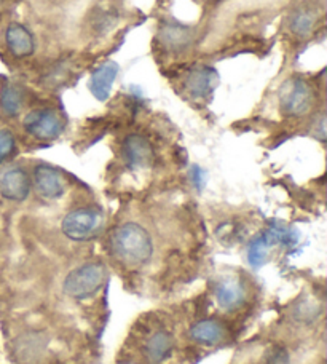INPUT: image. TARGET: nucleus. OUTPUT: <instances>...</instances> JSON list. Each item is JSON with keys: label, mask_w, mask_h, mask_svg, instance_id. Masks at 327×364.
Wrapping results in <instances>:
<instances>
[{"label": "nucleus", "mask_w": 327, "mask_h": 364, "mask_svg": "<svg viewBox=\"0 0 327 364\" xmlns=\"http://www.w3.org/2000/svg\"><path fill=\"white\" fill-rule=\"evenodd\" d=\"M110 250L120 262L137 267L150 261L154 252L152 238L142 225L127 223L112 232L110 235Z\"/></svg>", "instance_id": "f257e3e1"}, {"label": "nucleus", "mask_w": 327, "mask_h": 364, "mask_svg": "<svg viewBox=\"0 0 327 364\" xmlns=\"http://www.w3.org/2000/svg\"><path fill=\"white\" fill-rule=\"evenodd\" d=\"M106 277V267L100 262L80 265L64 279V292L72 299L83 301V299L95 296L102 288Z\"/></svg>", "instance_id": "f03ea898"}, {"label": "nucleus", "mask_w": 327, "mask_h": 364, "mask_svg": "<svg viewBox=\"0 0 327 364\" xmlns=\"http://www.w3.org/2000/svg\"><path fill=\"white\" fill-rule=\"evenodd\" d=\"M279 107L284 115L304 117L315 106V91L302 77H291L279 88Z\"/></svg>", "instance_id": "7ed1b4c3"}, {"label": "nucleus", "mask_w": 327, "mask_h": 364, "mask_svg": "<svg viewBox=\"0 0 327 364\" xmlns=\"http://www.w3.org/2000/svg\"><path fill=\"white\" fill-rule=\"evenodd\" d=\"M101 214L93 208H77L65 214L61 224L63 233L74 242H85L101 227Z\"/></svg>", "instance_id": "20e7f679"}, {"label": "nucleus", "mask_w": 327, "mask_h": 364, "mask_svg": "<svg viewBox=\"0 0 327 364\" xmlns=\"http://www.w3.org/2000/svg\"><path fill=\"white\" fill-rule=\"evenodd\" d=\"M24 129L38 141H55L64 132L60 114L53 109L32 110L24 117Z\"/></svg>", "instance_id": "39448f33"}, {"label": "nucleus", "mask_w": 327, "mask_h": 364, "mask_svg": "<svg viewBox=\"0 0 327 364\" xmlns=\"http://www.w3.org/2000/svg\"><path fill=\"white\" fill-rule=\"evenodd\" d=\"M31 187L29 174L21 166L10 168L0 176V195L10 201H24L29 197Z\"/></svg>", "instance_id": "423d86ee"}, {"label": "nucleus", "mask_w": 327, "mask_h": 364, "mask_svg": "<svg viewBox=\"0 0 327 364\" xmlns=\"http://www.w3.org/2000/svg\"><path fill=\"white\" fill-rule=\"evenodd\" d=\"M123 159L133 170H144L154 164V149L141 134H129L123 141Z\"/></svg>", "instance_id": "0eeeda50"}, {"label": "nucleus", "mask_w": 327, "mask_h": 364, "mask_svg": "<svg viewBox=\"0 0 327 364\" xmlns=\"http://www.w3.org/2000/svg\"><path fill=\"white\" fill-rule=\"evenodd\" d=\"M34 187L41 197L47 200L61 198L65 192V181L56 168L37 165L34 170Z\"/></svg>", "instance_id": "6e6552de"}, {"label": "nucleus", "mask_w": 327, "mask_h": 364, "mask_svg": "<svg viewBox=\"0 0 327 364\" xmlns=\"http://www.w3.org/2000/svg\"><path fill=\"white\" fill-rule=\"evenodd\" d=\"M119 64L114 61H107L101 64L100 68L93 70V74L90 77V91L97 101H107L112 91L114 82L119 75Z\"/></svg>", "instance_id": "1a4fd4ad"}, {"label": "nucleus", "mask_w": 327, "mask_h": 364, "mask_svg": "<svg viewBox=\"0 0 327 364\" xmlns=\"http://www.w3.org/2000/svg\"><path fill=\"white\" fill-rule=\"evenodd\" d=\"M5 43L10 53L16 58H28L36 51L34 36L26 26L13 23L5 31Z\"/></svg>", "instance_id": "9d476101"}, {"label": "nucleus", "mask_w": 327, "mask_h": 364, "mask_svg": "<svg viewBox=\"0 0 327 364\" xmlns=\"http://www.w3.org/2000/svg\"><path fill=\"white\" fill-rule=\"evenodd\" d=\"M219 75L213 68L201 66L188 73L186 79V88L191 96L195 100H203L213 93L214 88L218 87Z\"/></svg>", "instance_id": "9b49d317"}, {"label": "nucleus", "mask_w": 327, "mask_h": 364, "mask_svg": "<svg viewBox=\"0 0 327 364\" xmlns=\"http://www.w3.org/2000/svg\"><path fill=\"white\" fill-rule=\"evenodd\" d=\"M215 299L224 310H237L246 301L245 284L237 278H224L215 288Z\"/></svg>", "instance_id": "f8f14e48"}, {"label": "nucleus", "mask_w": 327, "mask_h": 364, "mask_svg": "<svg viewBox=\"0 0 327 364\" xmlns=\"http://www.w3.org/2000/svg\"><path fill=\"white\" fill-rule=\"evenodd\" d=\"M191 337L201 346H218L227 337V331L222 323L215 320H201L191 328Z\"/></svg>", "instance_id": "ddd939ff"}, {"label": "nucleus", "mask_w": 327, "mask_h": 364, "mask_svg": "<svg viewBox=\"0 0 327 364\" xmlns=\"http://www.w3.org/2000/svg\"><path fill=\"white\" fill-rule=\"evenodd\" d=\"M174 348V339L173 336L168 333V331H156L152 336L149 337V341L146 343V355L147 358L159 364L163 363L166 358H169Z\"/></svg>", "instance_id": "4468645a"}, {"label": "nucleus", "mask_w": 327, "mask_h": 364, "mask_svg": "<svg viewBox=\"0 0 327 364\" xmlns=\"http://www.w3.org/2000/svg\"><path fill=\"white\" fill-rule=\"evenodd\" d=\"M160 38L169 50L178 51L188 48L192 42V32L181 24H168L161 29Z\"/></svg>", "instance_id": "2eb2a0df"}, {"label": "nucleus", "mask_w": 327, "mask_h": 364, "mask_svg": "<svg viewBox=\"0 0 327 364\" xmlns=\"http://www.w3.org/2000/svg\"><path fill=\"white\" fill-rule=\"evenodd\" d=\"M316 16L313 10L310 9H299L294 11L289 18V29L294 36L304 38L311 34L313 28H315Z\"/></svg>", "instance_id": "dca6fc26"}, {"label": "nucleus", "mask_w": 327, "mask_h": 364, "mask_svg": "<svg viewBox=\"0 0 327 364\" xmlns=\"http://www.w3.org/2000/svg\"><path fill=\"white\" fill-rule=\"evenodd\" d=\"M23 107V93L16 85H6L0 91V110L6 117H16Z\"/></svg>", "instance_id": "f3484780"}, {"label": "nucleus", "mask_w": 327, "mask_h": 364, "mask_svg": "<svg viewBox=\"0 0 327 364\" xmlns=\"http://www.w3.org/2000/svg\"><path fill=\"white\" fill-rule=\"evenodd\" d=\"M270 242H268L265 233L256 237L247 246V261L252 265V267L259 269L260 265H264L268 256V248H270Z\"/></svg>", "instance_id": "a211bd4d"}, {"label": "nucleus", "mask_w": 327, "mask_h": 364, "mask_svg": "<svg viewBox=\"0 0 327 364\" xmlns=\"http://www.w3.org/2000/svg\"><path fill=\"white\" fill-rule=\"evenodd\" d=\"M16 149V139L10 129H0V161L11 157Z\"/></svg>", "instance_id": "6ab92c4d"}, {"label": "nucleus", "mask_w": 327, "mask_h": 364, "mask_svg": "<svg viewBox=\"0 0 327 364\" xmlns=\"http://www.w3.org/2000/svg\"><path fill=\"white\" fill-rule=\"evenodd\" d=\"M319 311H321V309H319V305L316 302L305 301L299 305L296 314L300 320H309V318L310 320H313V318L319 315Z\"/></svg>", "instance_id": "aec40b11"}, {"label": "nucleus", "mask_w": 327, "mask_h": 364, "mask_svg": "<svg viewBox=\"0 0 327 364\" xmlns=\"http://www.w3.org/2000/svg\"><path fill=\"white\" fill-rule=\"evenodd\" d=\"M265 364H291V355L284 347H274L268 353Z\"/></svg>", "instance_id": "412c9836"}, {"label": "nucleus", "mask_w": 327, "mask_h": 364, "mask_svg": "<svg viewBox=\"0 0 327 364\" xmlns=\"http://www.w3.org/2000/svg\"><path fill=\"white\" fill-rule=\"evenodd\" d=\"M192 179H193V184H195L196 188H203V186H205L206 178H205V173H203L201 168L193 166V170H192Z\"/></svg>", "instance_id": "4be33fe9"}, {"label": "nucleus", "mask_w": 327, "mask_h": 364, "mask_svg": "<svg viewBox=\"0 0 327 364\" xmlns=\"http://www.w3.org/2000/svg\"><path fill=\"white\" fill-rule=\"evenodd\" d=\"M127 364H134V363H127Z\"/></svg>", "instance_id": "5701e85b"}]
</instances>
